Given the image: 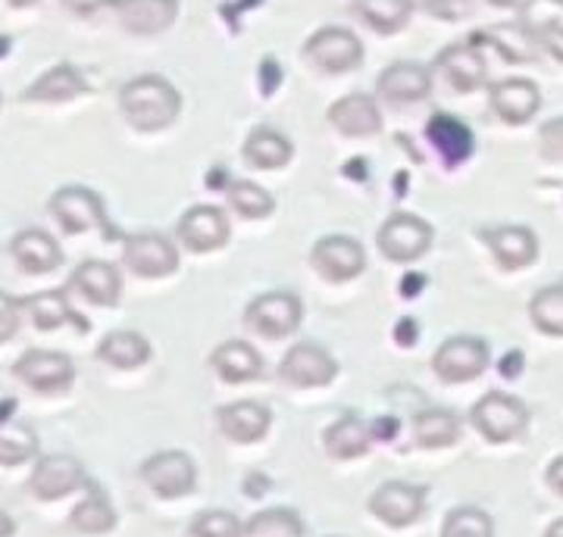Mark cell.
Segmentation results:
<instances>
[{"mask_svg":"<svg viewBox=\"0 0 563 537\" xmlns=\"http://www.w3.org/2000/svg\"><path fill=\"white\" fill-rule=\"evenodd\" d=\"M329 122L347 138H369V135H376L383 128L379 107L366 94H351V98L332 103L329 107Z\"/></svg>","mask_w":563,"mask_h":537,"instance_id":"obj_17","label":"cell"},{"mask_svg":"<svg viewBox=\"0 0 563 537\" xmlns=\"http://www.w3.org/2000/svg\"><path fill=\"white\" fill-rule=\"evenodd\" d=\"M422 7H426L432 16L451 22V20H461V16H466L470 0H422Z\"/></svg>","mask_w":563,"mask_h":537,"instance_id":"obj_44","label":"cell"},{"mask_svg":"<svg viewBox=\"0 0 563 537\" xmlns=\"http://www.w3.org/2000/svg\"><path fill=\"white\" fill-rule=\"evenodd\" d=\"M544 537H563V518H558V522H554V525L548 528V535H544Z\"/></svg>","mask_w":563,"mask_h":537,"instance_id":"obj_53","label":"cell"},{"mask_svg":"<svg viewBox=\"0 0 563 537\" xmlns=\"http://www.w3.org/2000/svg\"><path fill=\"white\" fill-rule=\"evenodd\" d=\"M488 3H495V7H529L532 0H488Z\"/></svg>","mask_w":563,"mask_h":537,"instance_id":"obj_51","label":"cell"},{"mask_svg":"<svg viewBox=\"0 0 563 537\" xmlns=\"http://www.w3.org/2000/svg\"><path fill=\"white\" fill-rule=\"evenodd\" d=\"M69 284L79 291L81 298L98 303V306H113V303L120 300L122 291L120 272H117L110 262H98V259L81 262L79 269L73 272V281H69Z\"/></svg>","mask_w":563,"mask_h":537,"instance_id":"obj_23","label":"cell"},{"mask_svg":"<svg viewBox=\"0 0 563 537\" xmlns=\"http://www.w3.org/2000/svg\"><path fill=\"white\" fill-rule=\"evenodd\" d=\"M122 262L141 279H163V276H173L179 269V254L163 235L141 232L135 238L125 240Z\"/></svg>","mask_w":563,"mask_h":537,"instance_id":"obj_10","label":"cell"},{"mask_svg":"<svg viewBox=\"0 0 563 537\" xmlns=\"http://www.w3.org/2000/svg\"><path fill=\"white\" fill-rule=\"evenodd\" d=\"M483 238L488 240L495 259L504 269H523L539 257V240L523 225H504V228H485Z\"/></svg>","mask_w":563,"mask_h":537,"instance_id":"obj_18","label":"cell"},{"mask_svg":"<svg viewBox=\"0 0 563 537\" xmlns=\"http://www.w3.org/2000/svg\"><path fill=\"white\" fill-rule=\"evenodd\" d=\"M85 91V81L81 76L73 69V66H57L51 72H44L25 94L22 100H44V103H63V100L79 98Z\"/></svg>","mask_w":563,"mask_h":537,"instance_id":"obj_31","label":"cell"},{"mask_svg":"<svg viewBox=\"0 0 563 537\" xmlns=\"http://www.w3.org/2000/svg\"><path fill=\"white\" fill-rule=\"evenodd\" d=\"M13 406H16L13 400H0V422H7V418H10V413H13Z\"/></svg>","mask_w":563,"mask_h":537,"instance_id":"obj_52","label":"cell"},{"mask_svg":"<svg viewBox=\"0 0 563 537\" xmlns=\"http://www.w3.org/2000/svg\"><path fill=\"white\" fill-rule=\"evenodd\" d=\"M429 88H432V76L417 63H395L379 76V94L391 103L422 100L429 94Z\"/></svg>","mask_w":563,"mask_h":537,"instance_id":"obj_24","label":"cell"},{"mask_svg":"<svg viewBox=\"0 0 563 537\" xmlns=\"http://www.w3.org/2000/svg\"><path fill=\"white\" fill-rule=\"evenodd\" d=\"M488 344L479 338H448L432 357L435 376L448 384H463L483 376L488 369Z\"/></svg>","mask_w":563,"mask_h":537,"instance_id":"obj_4","label":"cell"},{"mask_svg":"<svg viewBox=\"0 0 563 537\" xmlns=\"http://www.w3.org/2000/svg\"><path fill=\"white\" fill-rule=\"evenodd\" d=\"M10 7H29V3H38V0H7Z\"/></svg>","mask_w":563,"mask_h":537,"instance_id":"obj_54","label":"cell"},{"mask_svg":"<svg viewBox=\"0 0 563 537\" xmlns=\"http://www.w3.org/2000/svg\"><path fill=\"white\" fill-rule=\"evenodd\" d=\"M523 29L529 38L563 60V0H532L523 10Z\"/></svg>","mask_w":563,"mask_h":537,"instance_id":"obj_19","label":"cell"},{"mask_svg":"<svg viewBox=\"0 0 563 537\" xmlns=\"http://www.w3.org/2000/svg\"><path fill=\"white\" fill-rule=\"evenodd\" d=\"M529 316L544 335H563V288H544L536 294Z\"/></svg>","mask_w":563,"mask_h":537,"instance_id":"obj_37","label":"cell"},{"mask_svg":"<svg viewBox=\"0 0 563 537\" xmlns=\"http://www.w3.org/2000/svg\"><path fill=\"white\" fill-rule=\"evenodd\" d=\"M98 357L117 369H139L151 359V344L139 332H110L98 347Z\"/></svg>","mask_w":563,"mask_h":537,"instance_id":"obj_29","label":"cell"},{"mask_svg":"<svg viewBox=\"0 0 563 537\" xmlns=\"http://www.w3.org/2000/svg\"><path fill=\"white\" fill-rule=\"evenodd\" d=\"M176 235L195 254L220 250L222 244L229 240V220H225V213L217 210V206H191L181 216Z\"/></svg>","mask_w":563,"mask_h":537,"instance_id":"obj_15","label":"cell"},{"mask_svg":"<svg viewBox=\"0 0 563 537\" xmlns=\"http://www.w3.org/2000/svg\"><path fill=\"white\" fill-rule=\"evenodd\" d=\"M120 107L125 120L141 132H157L173 125L181 110L179 91L161 76H141L122 88Z\"/></svg>","mask_w":563,"mask_h":537,"instance_id":"obj_1","label":"cell"},{"mask_svg":"<svg viewBox=\"0 0 563 537\" xmlns=\"http://www.w3.org/2000/svg\"><path fill=\"white\" fill-rule=\"evenodd\" d=\"M244 159L257 169H279L291 159V144L273 128H257L244 144Z\"/></svg>","mask_w":563,"mask_h":537,"instance_id":"obj_34","label":"cell"},{"mask_svg":"<svg viewBox=\"0 0 563 537\" xmlns=\"http://www.w3.org/2000/svg\"><path fill=\"white\" fill-rule=\"evenodd\" d=\"M16 379L38 394H60L76 379V366L66 354L54 350H29L16 362Z\"/></svg>","mask_w":563,"mask_h":537,"instance_id":"obj_7","label":"cell"},{"mask_svg":"<svg viewBox=\"0 0 563 537\" xmlns=\"http://www.w3.org/2000/svg\"><path fill=\"white\" fill-rule=\"evenodd\" d=\"M339 366L320 344H295L279 366V379L295 388H322L335 379Z\"/></svg>","mask_w":563,"mask_h":537,"instance_id":"obj_12","label":"cell"},{"mask_svg":"<svg viewBox=\"0 0 563 537\" xmlns=\"http://www.w3.org/2000/svg\"><path fill=\"white\" fill-rule=\"evenodd\" d=\"M373 435H379V438H391V435H395V422H379Z\"/></svg>","mask_w":563,"mask_h":537,"instance_id":"obj_50","label":"cell"},{"mask_svg":"<svg viewBox=\"0 0 563 537\" xmlns=\"http://www.w3.org/2000/svg\"><path fill=\"white\" fill-rule=\"evenodd\" d=\"M38 444L29 428L16 425L13 432H0V466H20L25 459L35 457Z\"/></svg>","mask_w":563,"mask_h":537,"instance_id":"obj_42","label":"cell"},{"mask_svg":"<svg viewBox=\"0 0 563 537\" xmlns=\"http://www.w3.org/2000/svg\"><path fill=\"white\" fill-rule=\"evenodd\" d=\"M548 484H551L558 494H563V457L551 462V469H548Z\"/></svg>","mask_w":563,"mask_h":537,"instance_id":"obj_48","label":"cell"},{"mask_svg":"<svg viewBox=\"0 0 563 537\" xmlns=\"http://www.w3.org/2000/svg\"><path fill=\"white\" fill-rule=\"evenodd\" d=\"M542 150L548 159H563V120L548 122V125H544Z\"/></svg>","mask_w":563,"mask_h":537,"instance_id":"obj_45","label":"cell"},{"mask_svg":"<svg viewBox=\"0 0 563 537\" xmlns=\"http://www.w3.org/2000/svg\"><path fill=\"white\" fill-rule=\"evenodd\" d=\"M439 69L444 72V79L451 81V88H457V91H473L485 79L483 57L470 44H454V47L442 51Z\"/></svg>","mask_w":563,"mask_h":537,"instance_id":"obj_28","label":"cell"},{"mask_svg":"<svg viewBox=\"0 0 563 537\" xmlns=\"http://www.w3.org/2000/svg\"><path fill=\"white\" fill-rule=\"evenodd\" d=\"M303 57L320 66L322 72H347L363 60V44L347 29H320L307 41Z\"/></svg>","mask_w":563,"mask_h":537,"instance_id":"obj_8","label":"cell"},{"mask_svg":"<svg viewBox=\"0 0 563 537\" xmlns=\"http://www.w3.org/2000/svg\"><path fill=\"white\" fill-rule=\"evenodd\" d=\"M369 440H373V432L363 425L361 418L344 416L325 432V454L335 459L363 457L369 450Z\"/></svg>","mask_w":563,"mask_h":537,"instance_id":"obj_30","label":"cell"},{"mask_svg":"<svg viewBox=\"0 0 563 537\" xmlns=\"http://www.w3.org/2000/svg\"><path fill=\"white\" fill-rule=\"evenodd\" d=\"M310 262H313V269L320 272L322 279L351 281L366 269V254L354 238L332 235V238H322L313 244Z\"/></svg>","mask_w":563,"mask_h":537,"instance_id":"obj_11","label":"cell"},{"mask_svg":"<svg viewBox=\"0 0 563 537\" xmlns=\"http://www.w3.org/2000/svg\"><path fill=\"white\" fill-rule=\"evenodd\" d=\"M20 328V300L0 294V344L10 340Z\"/></svg>","mask_w":563,"mask_h":537,"instance_id":"obj_43","label":"cell"},{"mask_svg":"<svg viewBox=\"0 0 563 537\" xmlns=\"http://www.w3.org/2000/svg\"><path fill=\"white\" fill-rule=\"evenodd\" d=\"M395 338H398V344H404V347H410V344L417 340V325H413V318H407V322H401V325L395 328Z\"/></svg>","mask_w":563,"mask_h":537,"instance_id":"obj_47","label":"cell"},{"mask_svg":"<svg viewBox=\"0 0 563 537\" xmlns=\"http://www.w3.org/2000/svg\"><path fill=\"white\" fill-rule=\"evenodd\" d=\"M191 537H244V525L225 510H210L191 522Z\"/></svg>","mask_w":563,"mask_h":537,"instance_id":"obj_40","label":"cell"},{"mask_svg":"<svg viewBox=\"0 0 563 537\" xmlns=\"http://www.w3.org/2000/svg\"><path fill=\"white\" fill-rule=\"evenodd\" d=\"M85 484V469L76 457H66V454H57V457H44L38 459L35 472H32V494L38 500H60L73 491H79Z\"/></svg>","mask_w":563,"mask_h":537,"instance_id":"obj_13","label":"cell"},{"mask_svg":"<svg viewBox=\"0 0 563 537\" xmlns=\"http://www.w3.org/2000/svg\"><path fill=\"white\" fill-rule=\"evenodd\" d=\"M13 535H16V525H13V518L0 510V537H13Z\"/></svg>","mask_w":563,"mask_h":537,"instance_id":"obj_49","label":"cell"},{"mask_svg":"<svg viewBox=\"0 0 563 537\" xmlns=\"http://www.w3.org/2000/svg\"><path fill=\"white\" fill-rule=\"evenodd\" d=\"M244 535L251 537H263V535H282V537H301V522L295 513H288V510H269V513H263L257 516L247 528H244Z\"/></svg>","mask_w":563,"mask_h":537,"instance_id":"obj_41","label":"cell"},{"mask_svg":"<svg viewBox=\"0 0 563 537\" xmlns=\"http://www.w3.org/2000/svg\"><path fill=\"white\" fill-rule=\"evenodd\" d=\"M20 310H25V313L32 316L35 328H41V332L60 328L66 322H73L79 332H88V322L73 313L69 300H66V294H60V291H41V294H32V298L20 300Z\"/></svg>","mask_w":563,"mask_h":537,"instance_id":"obj_27","label":"cell"},{"mask_svg":"<svg viewBox=\"0 0 563 537\" xmlns=\"http://www.w3.org/2000/svg\"><path fill=\"white\" fill-rule=\"evenodd\" d=\"M413 435L422 447H451L461 438V418L451 410H422L413 418Z\"/></svg>","mask_w":563,"mask_h":537,"instance_id":"obj_33","label":"cell"},{"mask_svg":"<svg viewBox=\"0 0 563 537\" xmlns=\"http://www.w3.org/2000/svg\"><path fill=\"white\" fill-rule=\"evenodd\" d=\"M354 10L369 29L391 35V32L407 25L413 3L410 0H354Z\"/></svg>","mask_w":563,"mask_h":537,"instance_id":"obj_32","label":"cell"},{"mask_svg":"<svg viewBox=\"0 0 563 537\" xmlns=\"http://www.w3.org/2000/svg\"><path fill=\"white\" fill-rule=\"evenodd\" d=\"M442 537H495V525L476 506H461L444 518Z\"/></svg>","mask_w":563,"mask_h":537,"instance_id":"obj_38","label":"cell"},{"mask_svg":"<svg viewBox=\"0 0 563 537\" xmlns=\"http://www.w3.org/2000/svg\"><path fill=\"white\" fill-rule=\"evenodd\" d=\"M301 313V300L295 298V294H288V291H269V294H261L257 300H251V306L244 313V325L251 332H257L261 338L279 340L298 332Z\"/></svg>","mask_w":563,"mask_h":537,"instance_id":"obj_3","label":"cell"},{"mask_svg":"<svg viewBox=\"0 0 563 537\" xmlns=\"http://www.w3.org/2000/svg\"><path fill=\"white\" fill-rule=\"evenodd\" d=\"M220 428L222 435L229 440H239V444H254L266 435L269 428V410L263 403H254V400H242V403H229L222 406L220 413Z\"/></svg>","mask_w":563,"mask_h":537,"instance_id":"obj_21","label":"cell"},{"mask_svg":"<svg viewBox=\"0 0 563 537\" xmlns=\"http://www.w3.org/2000/svg\"><path fill=\"white\" fill-rule=\"evenodd\" d=\"M225 198L232 203V210L244 220H263L273 213V198L263 188H257L254 181H232L225 188Z\"/></svg>","mask_w":563,"mask_h":537,"instance_id":"obj_36","label":"cell"},{"mask_svg":"<svg viewBox=\"0 0 563 537\" xmlns=\"http://www.w3.org/2000/svg\"><path fill=\"white\" fill-rule=\"evenodd\" d=\"M426 138L432 141V147L442 154L448 166H457V163H463V159L473 154V132L461 120L444 116V113L429 120Z\"/></svg>","mask_w":563,"mask_h":537,"instance_id":"obj_26","label":"cell"},{"mask_svg":"<svg viewBox=\"0 0 563 537\" xmlns=\"http://www.w3.org/2000/svg\"><path fill=\"white\" fill-rule=\"evenodd\" d=\"M141 478L147 481L151 491H157L161 497H185L195 491V462L179 450H163L157 457H151L141 466Z\"/></svg>","mask_w":563,"mask_h":537,"instance_id":"obj_9","label":"cell"},{"mask_svg":"<svg viewBox=\"0 0 563 537\" xmlns=\"http://www.w3.org/2000/svg\"><path fill=\"white\" fill-rule=\"evenodd\" d=\"M51 216L60 222L63 232L69 235H81V232H110V222H107V210H103V200L88 191V188H63L51 198Z\"/></svg>","mask_w":563,"mask_h":537,"instance_id":"obj_5","label":"cell"},{"mask_svg":"<svg viewBox=\"0 0 563 537\" xmlns=\"http://www.w3.org/2000/svg\"><path fill=\"white\" fill-rule=\"evenodd\" d=\"M422 506H426V491L417 484H407V481H388L369 500L373 516L395 525V528L417 522L422 516Z\"/></svg>","mask_w":563,"mask_h":537,"instance_id":"obj_14","label":"cell"},{"mask_svg":"<svg viewBox=\"0 0 563 537\" xmlns=\"http://www.w3.org/2000/svg\"><path fill=\"white\" fill-rule=\"evenodd\" d=\"M473 425L479 428V435L488 438L492 444H504V440L520 438L529 425V410L523 400L510 398V394H485L476 406H473Z\"/></svg>","mask_w":563,"mask_h":537,"instance_id":"obj_2","label":"cell"},{"mask_svg":"<svg viewBox=\"0 0 563 537\" xmlns=\"http://www.w3.org/2000/svg\"><path fill=\"white\" fill-rule=\"evenodd\" d=\"M539 103H542L539 88L526 79L498 81V85L492 88V107H495V113H498L504 122H514V125L532 120V116L539 113Z\"/></svg>","mask_w":563,"mask_h":537,"instance_id":"obj_22","label":"cell"},{"mask_svg":"<svg viewBox=\"0 0 563 537\" xmlns=\"http://www.w3.org/2000/svg\"><path fill=\"white\" fill-rule=\"evenodd\" d=\"M210 366L229 384H242V381L257 379L263 372L261 354L251 344H244V340H225V344H220L213 350V357H210Z\"/></svg>","mask_w":563,"mask_h":537,"instance_id":"obj_25","label":"cell"},{"mask_svg":"<svg viewBox=\"0 0 563 537\" xmlns=\"http://www.w3.org/2000/svg\"><path fill=\"white\" fill-rule=\"evenodd\" d=\"M7 51H10V41H7V38H0V57H3V54H7Z\"/></svg>","mask_w":563,"mask_h":537,"instance_id":"obj_55","label":"cell"},{"mask_svg":"<svg viewBox=\"0 0 563 537\" xmlns=\"http://www.w3.org/2000/svg\"><path fill=\"white\" fill-rule=\"evenodd\" d=\"M10 257L16 259V266H20L22 272H51V269H57L63 262L60 254V244L51 238L47 232H41V228H29V232H20L13 244H10Z\"/></svg>","mask_w":563,"mask_h":537,"instance_id":"obj_20","label":"cell"},{"mask_svg":"<svg viewBox=\"0 0 563 537\" xmlns=\"http://www.w3.org/2000/svg\"><path fill=\"white\" fill-rule=\"evenodd\" d=\"M66 10H73L76 16H95L103 7H117V0H63Z\"/></svg>","mask_w":563,"mask_h":537,"instance_id":"obj_46","label":"cell"},{"mask_svg":"<svg viewBox=\"0 0 563 537\" xmlns=\"http://www.w3.org/2000/svg\"><path fill=\"white\" fill-rule=\"evenodd\" d=\"M485 41H492L507 60L523 63L536 57L532 38L526 35V29H504V25H498V29H488V32H485Z\"/></svg>","mask_w":563,"mask_h":537,"instance_id":"obj_39","label":"cell"},{"mask_svg":"<svg viewBox=\"0 0 563 537\" xmlns=\"http://www.w3.org/2000/svg\"><path fill=\"white\" fill-rule=\"evenodd\" d=\"M376 244L385 257L391 262H413L420 259L429 244H432V228L410 213H395L391 220H385V225L376 235Z\"/></svg>","mask_w":563,"mask_h":537,"instance_id":"obj_6","label":"cell"},{"mask_svg":"<svg viewBox=\"0 0 563 537\" xmlns=\"http://www.w3.org/2000/svg\"><path fill=\"white\" fill-rule=\"evenodd\" d=\"M117 525V513L110 506V500L103 497L98 488H91V494L81 500L73 513V528L85 532V535H103Z\"/></svg>","mask_w":563,"mask_h":537,"instance_id":"obj_35","label":"cell"},{"mask_svg":"<svg viewBox=\"0 0 563 537\" xmlns=\"http://www.w3.org/2000/svg\"><path fill=\"white\" fill-rule=\"evenodd\" d=\"M120 22L135 32V35H157L166 32L176 13H179V0H117Z\"/></svg>","mask_w":563,"mask_h":537,"instance_id":"obj_16","label":"cell"}]
</instances>
